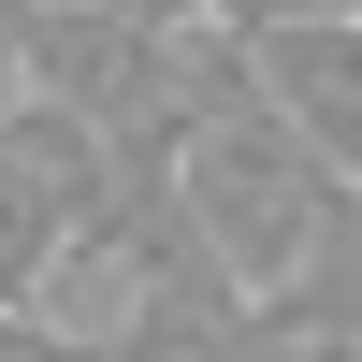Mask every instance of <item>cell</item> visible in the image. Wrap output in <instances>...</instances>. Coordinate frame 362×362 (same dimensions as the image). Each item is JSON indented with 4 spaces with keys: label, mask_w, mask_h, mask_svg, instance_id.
<instances>
[{
    "label": "cell",
    "mask_w": 362,
    "mask_h": 362,
    "mask_svg": "<svg viewBox=\"0 0 362 362\" xmlns=\"http://www.w3.org/2000/svg\"><path fill=\"white\" fill-rule=\"evenodd\" d=\"M174 218H189V247L218 261L232 290H276L290 261L319 247V203H334V160H319L290 116H261V87H232L218 116H203L189 145H174Z\"/></svg>",
    "instance_id": "obj_1"
},
{
    "label": "cell",
    "mask_w": 362,
    "mask_h": 362,
    "mask_svg": "<svg viewBox=\"0 0 362 362\" xmlns=\"http://www.w3.org/2000/svg\"><path fill=\"white\" fill-rule=\"evenodd\" d=\"M116 145L87 131V116H58V102H0V305H44V276H58V247H73L87 218H102V189H116Z\"/></svg>",
    "instance_id": "obj_2"
},
{
    "label": "cell",
    "mask_w": 362,
    "mask_h": 362,
    "mask_svg": "<svg viewBox=\"0 0 362 362\" xmlns=\"http://www.w3.org/2000/svg\"><path fill=\"white\" fill-rule=\"evenodd\" d=\"M232 44H247L261 116H290L334 174H362V15H319V29H232Z\"/></svg>",
    "instance_id": "obj_3"
},
{
    "label": "cell",
    "mask_w": 362,
    "mask_h": 362,
    "mask_svg": "<svg viewBox=\"0 0 362 362\" xmlns=\"http://www.w3.org/2000/svg\"><path fill=\"white\" fill-rule=\"evenodd\" d=\"M102 362H276V348H261V305L232 276H174L102 334Z\"/></svg>",
    "instance_id": "obj_4"
},
{
    "label": "cell",
    "mask_w": 362,
    "mask_h": 362,
    "mask_svg": "<svg viewBox=\"0 0 362 362\" xmlns=\"http://www.w3.org/2000/svg\"><path fill=\"white\" fill-rule=\"evenodd\" d=\"M0 362H102V348H73L44 305H0Z\"/></svg>",
    "instance_id": "obj_5"
},
{
    "label": "cell",
    "mask_w": 362,
    "mask_h": 362,
    "mask_svg": "<svg viewBox=\"0 0 362 362\" xmlns=\"http://www.w3.org/2000/svg\"><path fill=\"white\" fill-rule=\"evenodd\" d=\"M319 15H362V0H218V29H319Z\"/></svg>",
    "instance_id": "obj_6"
},
{
    "label": "cell",
    "mask_w": 362,
    "mask_h": 362,
    "mask_svg": "<svg viewBox=\"0 0 362 362\" xmlns=\"http://www.w3.org/2000/svg\"><path fill=\"white\" fill-rule=\"evenodd\" d=\"M116 15H145V29H203L218 0H116Z\"/></svg>",
    "instance_id": "obj_7"
},
{
    "label": "cell",
    "mask_w": 362,
    "mask_h": 362,
    "mask_svg": "<svg viewBox=\"0 0 362 362\" xmlns=\"http://www.w3.org/2000/svg\"><path fill=\"white\" fill-rule=\"evenodd\" d=\"M0 102H15V29H0Z\"/></svg>",
    "instance_id": "obj_8"
},
{
    "label": "cell",
    "mask_w": 362,
    "mask_h": 362,
    "mask_svg": "<svg viewBox=\"0 0 362 362\" xmlns=\"http://www.w3.org/2000/svg\"><path fill=\"white\" fill-rule=\"evenodd\" d=\"M348 362H362V348H348Z\"/></svg>",
    "instance_id": "obj_9"
}]
</instances>
